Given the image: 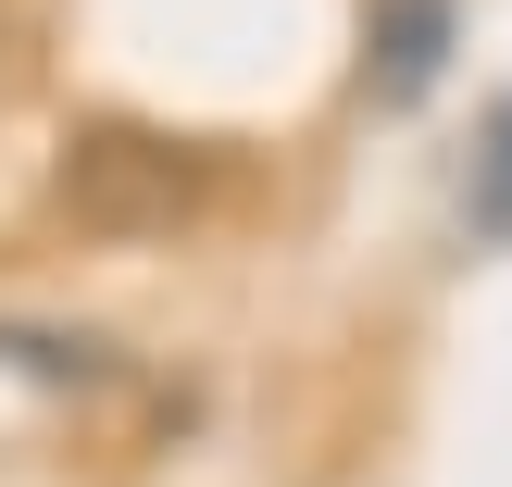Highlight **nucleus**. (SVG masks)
<instances>
[{"label": "nucleus", "mask_w": 512, "mask_h": 487, "mask_svg": "<svg viewBox=\"0 0 512 487\" xmlns=\"http://www.w3.org/2000/svg\"><path fill=\"white\" fill-rule=\"evenodd\" d=\"M50 200H63L75 238H175V225L213 200V150L200 138H163V125H75L63 163H50Z\"/></svg>", "instance_id": "f257e3e1"}, {"label": "nucleus", "mask_w": 512, "mask_h": 487, "mask_svg": "<svg viewBox=\"0 0 512 487\" xmlns=\"http://www.w3.org/2000/svg\"><path fill=\"white\" fill-rule=\"evenodd\" d=\"M450 63V0H375L363 13V88L375 100H425Z\"/></svg>", "instance_id": "f03ea898"}, {"label": "nucleus", "mask_w": 512, "mask_h": 487, "mask_svg": "<svg viewBox=\"0 0 512 487\" xmlns=\"http://www.w3.org/2000/svg\"><path fill=\"white\" fill-rule=\"evenodd\" d=\"M500 163H488V200H475V238H512V113H500Z\"/></svg>", "instance_id": "7ed1b4c3"}, {"label": "nucleus", "mask_w": 512, "mask_h": 487, "mask_svg": "<svg viewBox=\"0 0 512 487\" xmlns=\"http://www.w3.org/2000/svg\"><path fill=\"white\" fill-rule=\"evenodd\" d=\"M0 50H13V0H0Z\"/></svg>", "instance_id": "20e7f679"}]
</instances>
